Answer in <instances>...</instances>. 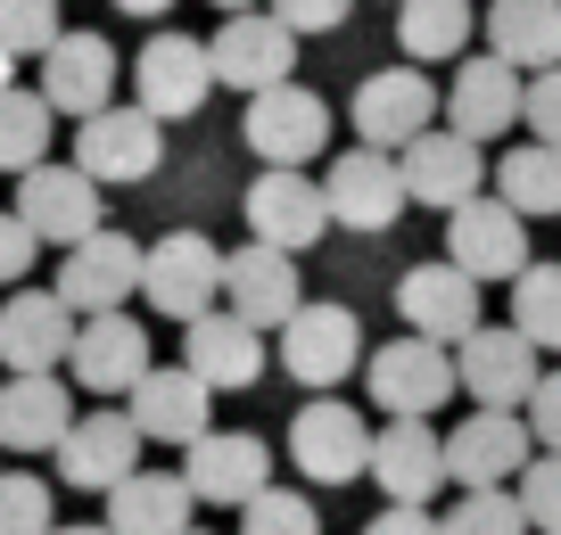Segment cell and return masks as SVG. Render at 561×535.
<instances>
[{"mask_svg":"<svg viewBox=\"0 0 561 535\" xmlns=\"http://www.w3.org/2000/svg\"><path fill=\"white\" fill-rule=\"evenodd\" d=\"M124 18H165V9H174V0H116Z\"/></svg>","mask_w":561,"mask_h":535,"instance_id":"cell-46","label":"cell"},{"mask_svg":"<svg viewBox=\"0 0 561 535\" xmlns=\"http://www.w3.org/2000/svg\"><path fill=\"white\" fill-rule=\"evenodd\" d=\"M34 223H25V214L18 207H0V289H18V280L25 272H34Z\"/></svg>","mask_w":561,"mask_h":535,"instance_id":"cell-41","label":"cell"},{"mask_svg":"<svg viewBox=\"0 0 561 535\" xmlns=\"http://www.w3.org/2000/svg\"><path fill=\"white\" fill-rule=\"evenodd\" d=\"M58 0H0V50L9 58H50L58 50Z\"/></svg>","mask_w":561,"mask_h":535,"instance_id":"cell-37","label":"cell"},{"mask_svg":"<svg viewBox=\"0 0 561 535\" xmlns=\"http://www.w3.org/2000/svg\"><path fill=\"white\" fill-rule=\"evenodd\" d=\"M215 42H198V34H149L133 50V100L149 107L158 124H182V116H198V107L215 100Z\"/></svg>","mask_w":561,"mask_h":535,"instance_id":"cell-3","label":"cell"},{"mask_svg":"<svg viewBox=\"0 0 561 535\" xmlns=\"http://www.w3.org/2000/svg\"><path fill=\"white\" fill-rule=\"evenodd\" d=\"M124 412L140 420V437H149V445H182V453H191L198 437L215 429V387L198 380L191 363H158L133 396H124Z\"/></svg>","mask_w":561,"mask_h":535,"instance_id":"cell-23","label":"cell"},{"mask_svg":"<svg viewBox=\"0 0 561 535\" xmlns=\"http://www.w3.org/2000/svg\"><path fill=\"white\" fill-rule=\"evenodd\" d=\"M355 363H364V322H355L347 305H331V296H322V305H298V322L280 329V371L298 387H314V396H331Z\"/></svg>","mask_w":561,"mask_h":535,"instance_id":"cell-16","label":"cell"},{"mask_svg":"<svg viewBox=\"0 0 561 535\" xmlns=\"http://www.w3.org/2000/svg\"><path fill=\"white\" fill-rule=\"evenodd\" d=\"M479 296H488V280H471L455 256H438V264H404V280H397L404 329H413V338H438V346H462L471 329H488Z\"/></svg>","mask_w":561,"mask_h":535,"instance_id":"cell-8","label":"cell"},{"mask_svg":"<svg viewBox=\"0 0 561 535\" xmlns=\"http://www.w3.org/2000/svg\"><path fill=\"white\" fill-rule=\"evenodd\" d=\"M0 453H9V445H0Z\"/></svg>","mask_w":561,"mask_h":535,"instance_id":"cell-51","label":"cell"},{"mask_svg":"<svg viewBox=\"0 0 561 535\" xmlns=\"http://www.w3.org/2000/svg\"><path fill=\"white\" fill-rule=\"evenodd\" d=\"M224 247L207 240V231H165L158 247H149V280H140V296H149V313L158 322H182L191 329L198 313L224 305Z\"/></svg>","mask_w":561,"mask_h":535,"instance_id":"cell-4","label":"cell"},{"mask_svg":"<svg viewBox=\"0 0 561 535\" xmlns=\"http://www.w3.org/2000/svg\"><path fill=\"white\" fill-rule=\"evenodd\" d=\"M371 437L380 429H364L355 404L314 396V404H298V420H289V462H298V478H314V486H347V478H371Z\"/></svg>","mask_w":561,"mask_h":535,"instance_id":"cell-7","label":"cell"},{"mask_svg":"<svg viewBox=\"0 0 561 535\" xmlns=\"http://www.w3.org/2000/svg\"><path fill=\"white\" fill-rule=\"evenodd\" d=\"M364 535H446V519L430 511V502H388V511L371 519Z\"/></svg>","mask_w":561,"mask_h":535,"instance_id":"cell-45","label":"cell"},{"mask_svg":"<svg viewBox=\"0 0 561 535\" xmlns=\"http://www.w3.org/2000/svg\"><path fill=\"white\" fill-rule=\"evenodd\" d=\"M528 462H537L528 412H471V420L446 429V469H455L462 495H479V486H520Z\"/></svg>","mask_w":561,"mask_h":535,"instance_id":"cell-14","label":"cell"},{"mask_svg":"<svg viewBox=\"0 0 561 535\" xmlns=\"http://www.w3.org/2000/svg\"><path fill=\"white\" fill-rule=\"evenodd\" d=\"M240 214H248V240L280 247V256H306V247L331 231V190H322L306 165H264L256 182H248Z\"/></svg>","mask_w":561,"mask_h":535,"instance_id":"cell-5","label":"cell"},{"mask_svg":"<svg viewBox=\"0 0 561 535\" xmlns=\"http://www.w3.org/2000/svg\"><path fill=\"white\" fill-rule=\"evenodd\" d=\"M479 18L488 9H471V0H397V50L413 67H446V58L471 50Z\"/></svg>","mask_w":561,"mask_h":535,"instance_id":"cell-31","label":"cell"},{"mask_svg":"<svg viewBox=\"0 0 561 535\" xmlns=\"http://www.w3.org/2000/svg\"><path fill=\"white\" fill-rule=\"evenodd\" d=\"M50 486L34 469H0V535H50Z\"/></svg>","mask_w":561,"mask_h":535,"instance_id":"cell-39","label":"cell"},{"mask_svg":"<svg viewBox=\"0 0 561 535\" xmlns=\"http://www.w3.org/2000/svg\"><path fill=\"white\" fill-rule=\"evenodd\" d=\"M182 478H191V495L215 502V511H248V502L273 486V445L248 437V429H207L182 453Z\"/></svg>","mask_w":561,"mask_h":535,"instance_id":"cell-20","label":"cell"},{"mask_svg":"<svg viewBox=\"0 0 561 535\" xmlns=\"http://www.w3.org/2000/svg\"><path fill=\"white\" fill-rule=\"evenodd\" d=\"M455 363H462V396L479 404V412H528V396H537L545 380V346L520 338V329H471V338L455 346Z\"/></svg>","mask_w":561,"mask_h":535,"instance_id":"cell-6","label":"cell"},{"mask_svg":"<svg viewBox=\"0 0 561 535\" xmlns=\"http://www.w3.org/2000/svg\"><path fill=\"white\" fill-rule=\"evenodd\" d=\"M528 429H537V453H561V371L537 380V396H528Z\"/></svg>","mask_w":561,"mask_h":535,"instance_id":"cell-44","label":"cell"},{"mask_svg":"<svg viewBox=\"0 0 561 535\" xmlns=\"http://www.w3.org/2000/svg\"><path fill=\"white\" fill-rule=\"evenodd\" d=\"M322 190H331V223L364 231V240L397 231V223H404V207H413V190H404V156L364 149V140H355V149L339 156L331 173H322Z\"/></svg>","mask_w":561,"mask_h":535,"instance_id":"cell-9","label":"cell"},{"mask_svg":"<svg viewBox=\"0 0 561 535\" xmlns=\"http://www.w3.org/2000/svg\"><path fill=\"white\" fill-rule=\"evenodd\" d=\"M140 280H149V247L124 240V231H91L83 247H67V264H58L50 289L91 322V313H124L140 296Z\"/></svg>","mask_w":561,"mask_h":535,"instance_id":"cell-10","label":"cell"},{"mask_svg":"<svg viewBox=\"0 0 561 535\" xmlns=\"http://www.w3.org/2000/svg\"><path fill=\"white\" fill-rule=\"evenodd\" d=\"M215 9H224V18H240V9H273V0H215Z\"/></svg>","mask_w":561,"mask_h":535,"instance_id":"cell-47","label":"cell"},{"mask_svg":"<svg viewBox=\"0 0 561 535\" xmlns=\"http://www.w3.org/2000/svg\"><path fill=\"white\" fill-rule=\"evenodd\" d=\"M355 140L364 149H388V156H404L421 132H438V116H446V91L430 83V74L404 58V67H380V74H364L355 83Z\"/></svg>","mask_w":561,"mask_h":535,"instance_id":"cell-2","label":"cell"},{"mask_svg":"<svg viewBox=\"0 0 561 535\" xmlns=\"http://www.w3.org/2000/svg\"><path fill=\"white\" fill-rule=\"evenodd\" d=\"M347 9H355V0H273V18L289 25V34H339Z\"/></svg>","mask_w":561,"mask_h":535,"instance_id":"cell-42","label":"cell"},{"mask_svg":"<svg viewBox=\"0 0 561 535\" xmlns=\"http://www.w3.org/2000/svg\"><path fill=\"white\" fill-rule=\"evenodd\" d=\"M446 256H455L471 280H504L512 289V280L537 264L528 256V214L512 207V198H471V207L446 214Z\"/></svg>","mask_w":561,"mask_h":535,"instance_id":"cell-13","label":"cell"},{"mask_svg":"<svg viewBox=\"0 0 561 535\" xmlns=\"http://www.w3.org/2000/svg\"><path fill=\"white\" fill-rule=\"evenodd\" d=\"M364 387H371V404H380L388 420H430L438 404H455V396H462V363H455V346L413 338V329H404V338L371 346Z\"/></svg>","mask_w":561,"mask_h":535,"instance_id":"cell-1","label":"cell"},{"mask_svg":"<svg viewBox=\"0 0 561 535\" xmlns=\"http://www.w3.org/2000/svg\"><path fill=\"white\" fill-rule=\"evenodd\" d=\"M50 149H58V107L42 100V91H0V173L18 182V173H34V165H50Z\"/></svg>","mask_w":561,"mask_h":535,"instance_id":"cell-33","label":"cell"},{"mask_svg":"<svg viewBox=\"0 0 561 535\" xmlns=\"http://www.w3.org/2000/svg\"><path fill=\"white\" fill-rule=\"evenodd\" d=\"M182 363H191L215 396H224V387H256L264 380V329L240 322L231 305H215V313H198V322L182 329Z\"/></svg>","mask_w":561,"mask_h":535,"instance_id":"cell-29","label":"cell"},{"mask_svg":"<svg viewBox=\"0 0 561 535\" xmlns=\"http://www.w3.org/2000/svg\"><path fill=\"white\" fill-rule=\"evenodd\" d=\"M0 91H18V58L9 50H0Z\"/></svg>","mask_w":561,"mask_h":535,"instance_id":"cell-48","label":"cell"},{"mask_svg":"<svg viewBox=\"0 0 561 535\" xmlns=\"http://www.w3.org/2000/svg\"><path fill=\"white\" fill-rule=\"evenodd\" d=\"M9 207L34 223L42 247H83L91 231H107L100 223V182H91L83 165H34V173H18V198H9Z\"/></svg>","mask_w":561,"mask_h":535,"instance_id":"cell-19","label":"cell"},{"mask_svg":"<svg viewBox=\"0 0 561 535\" xmlns=\"http://www.w3.org/2000/svg\"><path fill=\"white\" fill-rule=\"evenodd\" d=\"M488 50L512 58L520 74L561 67V0H495L488 9Z\"/></svg>","mask_w":561,"mask_h":535,"instance_id":"cell-32","label":"cell"},{"mask_svg":"<svg viewBox=\"0 0 561 535\" xmlns=\"http://www.w3.org/2000/svg\"><path fill=\"white\" fill-rule=\"evenodd\" d=\"M512 495H520V511H528V527H537V535H561V453H537Z\"/></svg>","mask_w":561,"mask_h":535,"instance_id":"cell-40","label":"cell"},{"mask_svg":"<svg viewBox=\"0 0 561 535\" xmlns=\"http://www.w3.org/2000/svg\"><path fill=\"white\" fill-rule=\"evenodd\" d=\"M75 338H83V313H75L58 289H9L0 296V363L9 371L75 363Z\"/></svg>","mask_w":561,"mask_h":535,"instance_id":"cell-17","label":"cell"},{"mask_svg":"<svg viewBox=\"0 0 561 535\" xmlns=\"http://www.w3.org/2000/svg\"><path fill=\"white\" fill-rule=\"evenodd\" d=\"M240 535H322V511L298 495V486H264L240 511Z\"/></svg>","mask_w":561,"mask_h":535,"instance_id":"cell-38","label":"cell"},{"mask_svg":"<svg viewBox=\"0 0 561 535\" xmlns=\"http://www.w3.org/2000/svg\"><path fill=\"white\" fill-rule=\"evenodd\" d=\"M298 34L273 18V9H240V18L215 25V74H224L231 91H273V83H298Z\"/></svg>","mask_w":561,"mask_h":535,"instance_id":"cell-22","label":"cell"},{"mask_svg":"<svg viewBox=\"0 0 561 535\" xmlns=\"http://www.w3.org/2000/svg\"><path fill=\"white\" fill-rule=\"evenodd\" d=\"M446 535H537V527H528L512 486H479V495H462L455 511H446Z\"/></svg>","mask_w":561,"mask_h":535,"instance_id":"cell-36","label":"cell"},{"mask_svg":"<svg viewBox=\"0 0 561 535\" xmlns=\"http://www.w3.org/2000/svg\"><path fill=\"white\" fill-rule=\"evenodd\" d=\"M140 445H149V437H140L133 412H116V404H91V412L67 429V445H58L50 462H58V478H67L75 495H116V486L140 469Z\"/></svg>","mask_w":561,"mask_h":535,"instance_id":"cell-12","label":"cell"},{"mask_svg":"<svg viewBox=\"0 0 561 535\" xmlns=\"http://www.w3.org/2000/svg\"><path fill=\"white\" fill-rule=\"evenodd\" d=\"M116 83H133L116 58V42L107 34H58V50L42 58V100L58 107V116H100V107H116Z\"/></svg>","mask_w":561,"mask_h":535,"instance_id":"cell-24","label":"cell"},{"mask_svg":"<svg viewBox=\"0 0 561 535\" xmlns=\"http://www.w3.org/2000/svg\"><path fill=\"white\" fill-rule=\"evenodd\" d=\"M191 478L182 469H133V478L107 495V527L116 535H191Z\"/></svg>","mask_w":561,"mask_h":535,"instance_id":"cell-30","label":"cell"},{"mask_svg":"<svg viewBox=\"0 0 561 535\" xmlns=\"http://www.w3.org/2000/svg\"><path fill=\"white\" fill-rule=\"evenodd\" d=\"M50 535H116V527H107V519H100V527H50Z\"/></svg>","mask_w":561,"mask_h":535,"instance_id":"cell-49","label":"cell"},{"mask_svg":"<svg viewBox=\"0 0 561 535\" xmlns=\"http://www.w3.org/2000/svg\"><path fill=\"white\" fill-rule=\"evenodd\" d=\"M75 420L83 412L58 371H9V387H0V445L9 453H58Z\"/></svg>","mask_w":561,"mask_h":535,"instance_id":"cell-28","label":"cell"},{"mask_svg":"<svg viewBox=\"0 0 561 535\" xmlns=\"http://www.w3.org/2000/svg\"><path fill=\"white\" fill-rule=\"evenodd\" d=\"M528 132H537V140H553V149H561V67L528 74Z\"/></svg>","mask_w":561,"mask_h":535,"instance_id":"cell-43","label":"cell"},{"mask_svg":"<svg viewBox=\"0 0 561 535\" xmlns=\"http://www.w3.org/2000/svg\"><path fill=\"white\" fill-rule=\"evenodd\" d=\"M240 140L264 156V165H306V156H322V140H331V100L306 91V83H273V91L248 100Z\"/></svg>","mask_w":561,"mask_h":535,"instance_id":"cell-15","label":"cell"},{"mask_svg":"<svg viewBox=\"0 0 561 535\" xmlns=\"http://www.w3.org/2000/svg\"><path fill=\"white\" fill-rule=\"evenodd\" d=\"M495 198H512L520 214H561V149L553 140H520L495 156Z\"/></svg>","mask_w":561,"mask_h":535,"instance_id":"cell-34","label":"cell"},{"mask_svg":"<svg viewBox=\"0 0 561 535\" xmlns=\"http://www.w3.org/2000/svg\"><path fill=\"white\" fill-rule=\"evenodd\" d=\"M446 124H455V132H471L479 149H488V140H504L512 124H528V74L512 67V58H495V50L462 58L455 83H446Z\"/></svg>","mask_w":561,"mask_h":535,"instance_id":"cell-18","label":"cell"},{"mask_svg":"<svg viewBox=\"0 0 561 535\" xmlns=\"http://www.w3.org/2000/svg\"><path fill=\"white\" fill-rule=\"evenodd\" d=\"M224 305L240 313V322H256L264 338H280V329L298 322V256H280V247H264V240H248V247H231V264H224Z\"/></svg>","mask_w":561,"mask_h":535,"instance_id":"cell-26","label":"cell"},{"mask_svg":"<svg viewBox=\"0 0 561 535\" xmlns=\"http://www.w3.org/2000/svg\"><path fill=\"white\" fill-rule=\"evenodd\" d=\"M75 387L83 396H133L149 371H158V354H149V329L133 322V313H91L83 322V338H75Z\"/></svg>","mask_w":561,"mask_h":535,"instance_id":"cell-25","label":"cell"},{"mask_svg":"<svg viewBox=\"0 0 561 535\" xmlns=\"http://www.w3.org/2000/svg\"><path fill=\"white\" fill-rule=\"evenodd\" d=\"M371 486L388 502H438V486H455L446 437L430 420H380V437H371Z\"/></svg>","mask_w":561,"mask_h":535,"instance_id":"cell-27","label":"cell"},{"mask_svg":"<svg viewBox=\"0 0 561 535\" xmlns=\"http://www.w3.org/2000/svg\"><path fill=\"white\" fill-rule=\"evenodd\" d=\"M512 329L537 338L545 354H561V264H528L512 280Z\"/></svg>","mask_w":561,"mask_h":535,"instance_id":"cell-35","label":"cell"},{"mask_svg":"<svg viewBox=\"0 0 561 535\" xmlns=\"http://www.w3.org/2000/svg\"><path fill=\"white\" fill-rule=\"evenodd\" d=\"M191 535H207V527H191Z\"/></svg>","mask_w":561,"mask_h":535,"instance_id":"cell-50","label":"cell"},{"mask_svg":"<svg viewBox=\"0 0 561 535\" xmlns=\"http://www.w3.org/2000/svg\"><path fill=\"white\" fill-rule=\"evenodd\" d=\"M404 190H413V207H438V214L471 207V198H488V149L455 124H438L404 149Z\"/></svg>","mask_w":561,"mask_h":535,"instance_id":"cell-21","label":"cell"},{"mask_svg":"<svg viewBox=\"0 0 561 535\" xmlns=\"http://www.w3.org/2000/svg\"><path fill=\"white\" fill-rule=\"evenodd\" d=\"M75 165L91 173V182H149V173L165 165V124L149 116V107H100V116L75 124Z\"/></svg>","mask_w":561,"mask_h":535,"instance_id":"cell-11","label":"cell"}]
</instances>
